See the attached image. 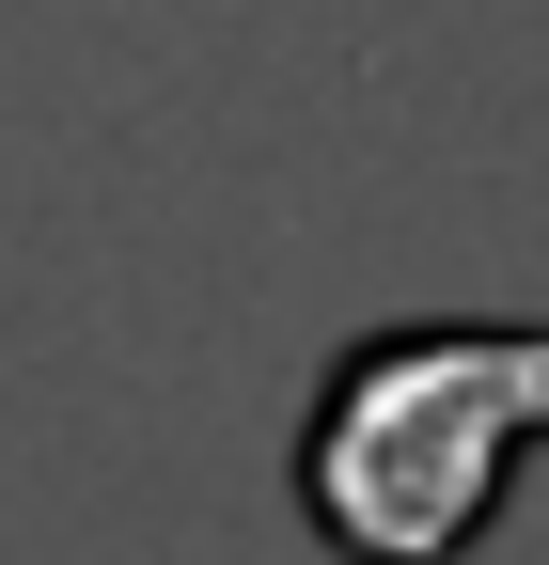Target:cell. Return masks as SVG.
Listing matches in <instances>:
<instances>
[{
    "label": "cell",
    "instance_id": "6da1fadb",
    "mask_svg": "<svg viewBox=\"0 0 549 565\" xmlns=\"http://www.w3.org/2000/svg\"><path fill=\"white\" fill-rule=\"evenodd\" d=\"M534 424H549L534 330H377L330 362L299 424V519L346 565H455Z\"/></svg>",
    "mask_w": 549,
    "mask_h": 565
}]
</instances>
